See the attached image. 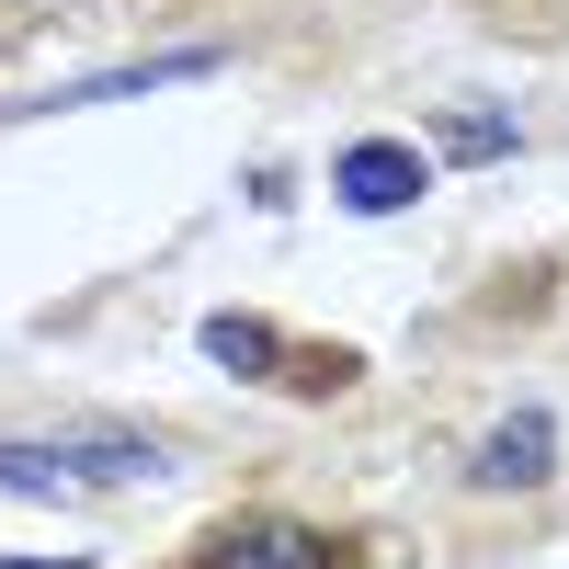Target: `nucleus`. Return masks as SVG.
<instances>
[{"label": "nucleus", "mask_w": 569, "mask_h": 569, "mask_svg": "<svg viewBox=\"0 0 569 569\" xmlns=\"http://www.w3.org/2000/svg\"><path fill=\"white\" fill-rule=\"evenodd\" d=\"M217 69V46H171V58H126L103 80H58V91H34V103L12 114H80V103H137V91H171V80H206Z\"/></svg>", "instance_id": "nucleus-5"}, {"label": "nucleus", "mask_w": 569, "mask_h": 569, "mask_svg": "<svg viewBox=\"0 0 569 569\" xmlns=\"http://www.w3.org/2000/svg\"><path fill=\"white\" fill-rule=\"evenodd\" d=\"M421 149H399V137H353L342 160H330V194H342L353 217H399V206H421Z\"/></svg>", "instance_id": "nucleus-4"}, {"label": "nucleus", "mask_w": 569, "mask_h": 569, "mask_svg": "<svg viewBox=\"0 0 569 569\" xmlns=\"http://www.w3.org/2000/svg\"><path fill=\"white\" fill-rule=\"evenodd\" d=\"M206 353H217V365H240V376H273V365H284V388H308V399L353 376V353H284V330L251 319V308H217V319H206Z\"/></svg>", "instance_id": "nucleus-3"}, {"label": "nucleus", "mask_w": 569, "mask_h": 569, "mask_svg": "<svg viewBox=\"0 0 569 569\" xmlns=\"http://www.w3.org/2000/svg\"><path fill=\"white\" fill-rule=\"evenodd\" d=\"M0 569H91V558H0Z\"/></svg>", "instance_id": "nucleus-8"}, {"label": "nucleus", "mask_w": 569, "mask_h": 569, "mask_svg": "<svg viewBox=\"0 0 569 569\" xmlns=\"http://www.w3.org/2000/svg\"><path fill=\"white\" fill-rule=\"evenodd\" d=\"M433 149H445V160H501V149H512V126H501V114H445V126H433Z\"/></svg>", "instance_id": "nucleus-7"}, {"label": "nucleus", "mask_w": 569, "mask_h": 569, "mask_svg": "<svg viewBox=\"0 0 569 569\" xmlns=\"http://www.w3.org/2000/svg\"><path fill=\"white\" fill-rule=\"evenodd\" d=\"M171 479L160 433H126V421H69V433H0V490L23 501H69V490H137Z\"/></svg>", "instance_id": "nucleus-1"}, {"label": "nucleus", "mask_w": 569, "mask_h": 569, "mask_svg": "<svg viewBox=\"0 0 569 569\" xmlns=\"http://www.w3.org/2000/svg\"><path fill=\"white\" fill-rule=\"evenodd\" d=\"M547 479H558V421H547V410H512L501 433L467 456V490H490V501H501V490H547Z\"/></svg>", "instance_id": "nucleus-6"}, {"label": "nucleus", "mask_w": 569, "mask_h": 569, "mask_svg": "<svg viewBox=\"0 0 569 569\" xmlns=\"http://www.w3.org/2000/svg\"><path fill=\"white\" fill-rule=\"evenodd\" d=\"M194 569H342V547L319 525H297V512H240V525H217L194 547Z\"/></svg>", "instance_id": "nucleus-2"}]
</instances>
